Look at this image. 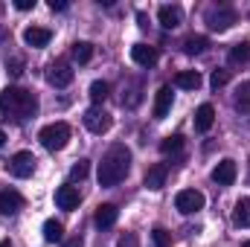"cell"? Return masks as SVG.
Wrapping results in <instances>:
<instances>
[{
    "label": "cell",
    "instance_id": "6da1fadb",
    "mask_svg": "<svg viewBox=\"0 0 250 247\" xmlns=\"http://www.w3.org/2000/svg\"><path fill=\"white\" fill-rule=\"evenodd\" d=\"M38 111V99L35 93L23 90V87H3L0 90V114L12 123H26L29 117H35Z\"/></svg>",
    "mask_w": 250,
    "mask_h": 247
},
{
    "label": "cell",
    "instance_id": "7a4b0ae2",
    "mask_svg": "<svg viewBox=\"0 0 250 247\" xmlns=\"http://www.w3.org/2000/svg\"><path fill=\"white\" fill-rule=\"evenodd\" d=\"M128 169H131V151L125 148V145H111L108 148V154L102 157V163H99V186H117L125 181V175H128Z\"/></svg>",
    "mask_w": 250,
    "mask_h": 247
},
{
    "label": "cell",
    "instance_id": "3957f363",
    "mask_svg": "<svg viewBox=\"0 0 250 247\" xmlns=\"http://www.w3.org/2000/svg\"><path fill=\"white\" fill-rule=\"evenodd\" d=\"M38 140H41V145H44L47 151H62L64 145L70 143V125H67V123L47 125V128H41Z\"/></svg>",
    "mask_w": 250,
    "mask_h": 247
},
{
    "label": "cell",
    "instance_id": "277c9868",
    "mask_svg": "<svg viewBox=\"0 0 250 247\" xmlns=\"http://www.w3.org/2000/svg\"><path fill=\"white\" fill-rule=\"evenodd\" d=\"M82 123H84V128H87L90 134H108V131H111V125H114V117H111L102 105H93V108H87V111H84Z\"/></svg>",
    "mask_w": 250,
    "mask_h": 247
},
{
    "label": "cell",
    "instance_id": "5b68a950",
    "mask_svg": "<svg viewBox=\"0 0 250 247\" xmlns=\"http://www.w3.org/2000/svg\"><path fill=\"white\" fill-rule=\"evenodd\" d=\"M35 154L32 151H18V154H12L9 157V163H6V172L12 175V178H32V172H35Z\"/></svg>",
    "mask_w": 250,
    "mask_h": 247
},
{
    "label": "cell",
    "instance_id": "8992f818",
    "mask_svg": "<svg viewBox=\"0 0 250 247\" xmlns=\"http://www.w3.org/2000/svg\"><path fill=\"white\" fill-rule=\"evenodd\" d=\"M236 21H239V12L230 9V6H218V9H209L207 12V26L212 32H227Z\"/></svg>",
    "mask_w": 250,
    "mask_h": 247
},
{
    "label": "cell",
    "instance_id": "52a82bcc",
    "mask_svg": "<svg viewBox=\"0 0 250 247\" xmlns=\"http://www.w3.org/2000/svg\"><path fill=\"white\" fill-rule=\"evenodd\" d=\"M204 195L198 192V189H184V192H178V198H175V206H178V212H184V215H192V212H198V209H204Z\"/></svg>",
    "mask_w": 250,
    "mask_h": 247
},
{
    "label": "cell",
    "instance_id": "ba28073f",
    "mask_svg": "<svg viewBox=\"0 0 250 247\" xmlns=\"http://www.w3.org/2000/svg\"><path fill=\"white\" fill-rule=\"evenodd\" d=\"M47 82H50L53 87H67V84L73 82V67L67 62H53L47 67Z\"/></svg>",
    "mask_w": 250,
    "mask_h": 247
},
{
    "label": "cell",
    "instance_id": "9c48e42d",
    "mask_svg": "<svg viewBox=\"0 0 250 247\" xmlns=\"http://www.w3.org/2000/svg\"><path fill=\"white\" fill-rule=\"evenodd\" d=\"M172 102H175V93H172V87H169V84H163V87L154 93V108H151L154 120H166V117H169V111H172Z\"/></svg>",
    "mask_w": 250,
    "mask_h": 247
},
{
    "label": "cell",
    "instance_id": "30bf717a",
    "mask_svg": "<svg viewBox=\"0 0 250 247\" xmlns=\"http://www.w3.org/2000/svg\"><path fill=\"white\" fill-rule=\"evenodd\" d=\"M157 21H160V26H163V29H178V26H181V21H184V9H181V6H175V3H166V6H160V9H157Z\"/></svg>",
    "mask_w": 250,
    "mask_h": 247
},
{
    "label": "cell",
    "instance_id": "8fae6325",
    "mask_svg": "<svg viewBox=\"0 0 250 247\" xmlns=\"http://www.w3.org/2000/svg\"><path fill=\"white\" fill-rule=\"evenodd\" d=\"M131 59L134 64H140V67H146V70H151L157 59H160V53H157V47H148V44H134L131 47Z\"/></svg>",
    "mask_w": 250,
    "mask_h": 247
},
{
    "label": "cell",
    "instance_id": "7c38bea8",
    "mask_svg": "<svg viewBox=\"0 0 250 247\" xmlns=\"http://www.w3.org/2000/svg\"><path fill=\"white\" fill-rule=\"evenodd\" d=\"M166 178H169V166L166 163H154V166H148L143 184H146V189H151V192H160L166 186Z\"/></svg>",
    "mask_w": 250,
    "mask_h": 247
},
{
    "label": "cell",
    "instance_id": "4fadbf2b",
    "mask_svg": "<svg viewBox=\"0 0 250 247\" xmlns=\"http://www.w3.org/2000/svg\"><path fill=\"white\" fill-rule=\"evenodd\" d=\"M79 201H82V195H79V189L76 186H59L56 189V206L59 209H67V212H73L76 206H79Z\"/></svg>",
    "mask_w": 250,
    "mask_h": 247
},
{
    "label": "cell",
    "instance_id": "5bb4252c",
    "mask_svg": "<svg viewBox=\"0 0 250 247\" xmlns=\"http://www.w3.org/2000/svg\"><path fill=\"white\" fill-rule=\"evenodd\" d=\"M236 178H239V166H236V160H221V163L212 169V181H215L218 186H230Z\"/></svg>",
    "mask_w": 250,
    "mask_h": 247
},
{
    "label": "cell",
    "instance_id": "9a60e30c",
    "mask_svg": "<svg viewBox=\"0 0 250 247\" xmlns=\"http://www.w3.org/2000/svg\"><path fill=\"white\" fill-rule=\"evenodd\" d=\"M117 218H120V209H117L114 204H99V206H96V215H93V224H96L99 230H111V227L117 224Z\"/></svg>",
    "mask_w": 250,
    "mask_h": 247
},
{
    "label": "cell",
    "instance_id": "2e32d148",
    "mask_svg": "<svg viewBox=\"0 0 250 247\" xmlns=\"http://www.w3.org/2000/svg\"><path fill=\"white\" fill-rule=\"evenodd\" d=\"M50 38H53V32H50V29H44V26H26V29H23V41H26L29 47H35V50L47 47V44H50Z\"/></svg>",
    "mask_w": 250,
    "mask_h": 247
},
{
    "label": "cell",
    "instance_id": "e0dca14e",
    "mask_svg": "<svg viewBox=\"0 0 250 247\" xmlns=\"http://www.w3.org/2000/svg\"><path fill=\"white\" fill-rule=\"evenodd\" d=\"M21 206H23V195L21 192H15V189H3L0 192V212L3 215H15Z\"/></svg>",
    "mask_w": 250,
    "mask_h": 247
},
{
    "label": "cell",
    "instance_id": "ac0fdd59",
    "mask_svg": "<svg viewBox=\"0 0 250 247\" xmlns=\"http://www.w3.org/2000/svg\"><path fill=\"white\" fill-rule=\"evenodd\" d=\"M215 123V108L209 105V102H204L198 111H195V131H201V134H207L209 128Z\"/></svg>",
    "mask_w": 250,
    "mask_h": 247
},
{
    "label": "cell",
    "instance_id": "d6986e66",
    "mask_svg": "<svg viewBox=\"0 0 250 247\" xmlns=\"http://www.w3.org/2000/svg\"><path fill=\"white\" fill-rule=\"evenodd\" d=\"M201 82H204V79H201L198 70H181V73L175 76V84H178L181 90H198Z\"/></svg>",
    "mask_w": 250,
    "mask_h": 247
},
{
    "label": "cell",
    "instance_id": "ffe728a7",
    "mask_svg": "<svg viewBox=\"0 0 250 247\" xmlns=\"http://www.w3.org/2000/svg\"><path fill=\"white\" fill-rule=\"evenodd\" d=\"M233 224H236V227H250V198H239V201H236Z\"/></svg>",
    "mask_w": 250,
    "mask_h": 247
},
{
    "label": "cell",
    "instance_id": "44dd1931",
    "mask_svg": "<svg viewBox=\"0 0 250 247\" xmlns=\"http://www.w3.org/2000/svg\"><path fill=\"white\" fill-rule=\"evenodd\" d=\"M207 47H209L207 35H189L187 41H184V53L187 56H201V53H207Z\"/></svg>",
    "mask_w": 250,
    "mask_h": 247
},
{
    "label": "cell",
    "instance_id": "7402d4cb",
    "mask_svg": "<svg viewBox=\"0 0 250 247\" xmlns=\"http://www.w3.org/2000/svg\"><path fill=\"white\" fill-rule=\"evenodd\" d=\"M44 242H50V245L64 242V224H62V221H56V218L44 221Z\"/></svg>",
    "mask_w": 250,
    "mask_h": 247
},
{
    "label": "cell",
    "instance_id": "603a6c76",
    "mask_svg": "<svg viewBox=\"0 0 250 247\" xmlns=\"http://www.w3.org/2000/svg\"><path fill=\"white\" fill-rule=\"evenodd\" d=\"M233 105L242 111V114H250V82H242L236 87V96H233Z\"/></svg>",
    "mask_w": 250,
    "mask_h": 247
},
{
    "label": "cell",
    "instance_id": "cb8c5ba5",
    "mask_svg": "<svg viewBox=\"0 0 250 247\" xmlns=\"http://www.w3.org/2000/svg\"><path fill=\"white\" fill-rule=\"evenodd\" d=\"M160 151H163V154H181V151H184V137H181V134L163 137V140H160Z\"/></svg>",
    "mask_w": 250,
    "mask_h": 247
},
{
    "label": "cell",
    "instance_id": "d4e9b609",
    "mask_svg": "<svg viewBox=\"0 0 250 247\" xmlns=\"http://www.w3.org/2000/svg\"><path fill=\"white\" fill-rule=\"evenodd\" d=\"M250 62V41H239L230 50V64H248Z\"/></svg>",
    "mask_w": 250,
    "mask_h": 247
},
{
    "label": "cell",
    "instance_id": "484cf974",
    "mask_svg": "<svg viewBox=\"0 0 250 247\" xmlns=\"http://www.w3.org/2000/svg\"><path fill=\"white\" fill-rule=\"evenodd\" d=\"M73 59L79 64H87L93 59V44H90V41H76V44H73Z\"/></svg>",
    "mask_w": 250,
    "mask_h": 247
},
{
    "label": "cell",
    "instance_id": "4316f807",
    "mask_svg": "<svg viewBox=\"0 0 250 247\" xmlns=\"http://www.w3.org/2000/svg\"><path fill=\"white\" fill-rule=\"evenodd\" d=\"M108 96H111V84H108V82H93V84H90V99H93V105H102Z\"/></svg>",
    "mask_w": 250,
    "mask_h": 247
},
{
    "label": "cell",
    "instance_id": "83f0119b",
    "mask_svg": "<svg viewBox=\"0 0 250 247\" xmlns=\"http://www.w3.org/2000/svg\"><path fill=\"white\" fill-rule=\"evenodd\" d=\"M87 172H90V160H76L70 166V181H84Z\"/></svg>",
    "mask_w": 250,
    "mask_h": 247
},
{
    "label": "cell",
    "instance_id": "f1b7e54d",
    "mask_svg": "<svg viewBox=\"0 0 250 247\" xmlns=\"http://www.w3.org/2000/svg\"><path fill=\"white\" fill-rule=\"evenodd\" d=\"M227 82H230V70H221V67H218V70H212V76H209V84H212L215 90H218V87H224Z\"/></svg>",
    "mask_w": 250,
    "mask_h": 247
},
{
    "label": "cell",
    "instance_id": "f546056e",
    "mask_svg": "<svg viewBox=\"0 0 250 247\" xmlns=\"http://www.w3.org/2000/svg\"><path fill=\"white\" fill-rule=\"evenodd\" d=\"M151 239H154V245H157V247H169V242H172L169 230H163V227H157V230L151 233Z\"/></svg>",
    "mask_w": 250,
    "mask_h": 247
},
{
    "label": "cell",
    "instance_id": "4dcf8cb0",
    "mask_svg": "<svg viewBox=\"0 0 250 247\" xmlns=\"http://www.w3.org/2000/svg\"><path fill=\"white\" fill-rule=\"evenodd\" d=\"M117 247H140V239H137L134 233H125V236H120Z\"/></svg>",
    "mask_w": 250,
    "mask_h": 247
},
{
    "label": "cell",
    "instance_id": "1f68e13d",
    "mask_svg": "<svg viewBox=\"0 0 250 247\" xmlns=\"http://www.w3.org/2000/svg\"><path fill=\"white\" fill-rule=\"evenodd\" d=\"M6 70H9L12 76H21V73H23V62H21V59H12V62L6 59Z\"/></svg>",
    "mask_w": 250,
    "mask_h": 247
},
{
    "label": "cell",
    "instance_id": "d6a6232c",
    "mask_svg": "<svg viewBox=\"0 0 250 247\" xmlns=\"http://www.w3.org/2000/svg\"><path fill=\"white\" fill-rule=\"evenodd\" d=\"M15 9H21V12H29V9H35V0H15Z\"/></svg>",
    "mask_w": 250,
    "mask_h": 247
},
{
    "label": "cell",
    "instance_id": "836d02e7",
    "mask_svg": "<svg viewBox=\"0 0 250 247\" xmlns=\"http://www.w3.org/2000/svg\"><path fill=\"white\" fill-rule=\"evenodd\" d=\"M62 247H84V242H82V236H73V239H64Z\"/></svg>",
    "mask_w": 250,
    "mask_h": 247
},
{
    "label": "cell",
    "instance_id": "e575fe53",
    "mask_svg": "<svg viewBox=\"0 0 250 247\" xmlns=\"http://www.w3.org/2000/svg\"><path fill=\"white\" fill-rule=\"evenodd\" d=\"M50 9L53 12H64L67 9V0H50Z\"/></svg>",
    "mask_w": 250,
    "mask_h": 247
},
{
    "label": "cell",
    "instance_id": "d590c367",
    "mask_svg": "<svg viewBox=\"0 0 250 247\" xmlns=\"http://www.w3.org/2000/svg\"><path fill=\"white\" fill-rule=\"evenodd\" d=\"M137 21H140V26H148V18H146L143 12H137Z\"/></svg>",
    "mask_w": 250,
    "mask_h": 247
},
{
    "label": "cell",
    "instance_id": "8d00e7d4",
    "mask_svg": "<svg viewBox=\"0 0 250 247\" xmlns=\"http://www.w3.org/2000/svg\"><path fill=\"white\" fill-rule=\"evenodd\" d=\"M0 247H12V242H9V239H3V242H0Z\"/></svg>",
    "mask_w": 250,
    "mask_h": 247
},
{
    "label": "cell",
    "instance_id": "74e56055",
    "mask_svg": "<svg viewBox=\"0 0 250 247\" xmlns=\"http://www.w3.org/2000/svg\"><path fill=\"white\" fill-rule=\"evenodd\" d=\"M3 143H6V134H3V131H0V145H3Z\"/></svg>",
    "mask_w": 250,
    "mask_h": 247
},
{
    "label": "cell",
    "instance_id": "f35d334b",
    "mask_svg": "<svg viewBox=\"0 0 250 247\" xmlns=\"http://www.w3.org/2000/svg\"><path fill=\"white\" fill-rule=\"evenodd\" d=\"M242 247H250V242H245V245H242Z\"/></svg>",
    "mask_w": 250,
    "mask_h": 247
}]
</instances>
